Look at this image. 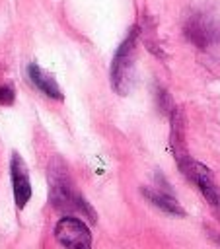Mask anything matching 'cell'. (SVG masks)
<instances>
[{
    "label": "cell",
    "mask_w": 220,
    "mask_h": 249,
    "mask_svg": "<svg viewBox=\"0 0 220 249\" xmlns=\"http://www.w3.org/2000/svg\"><path fill=\"white\" fill-rule=\"evenodd\" d=\"M136 37L138 27H132L127 39L119 45L113 62H111V86L119 95H127L132 86L134 76V58H136Z\"/></svg>",
    "instance_id": "obj_1"
},
{
    "label": "cell",
    "mask_w": 220,
    "mask_h": 249,
    "mask_svg": "<svg viewBox=\"0 0 220 249\" xmlns=\"http://www.w3.org/2000/svg\"><path fill=\"white\" fill-rule=\"evenodd\" d=\"M55 237L60 245L64 247H74V249H88L92 245V233L88 226L74 218V216H64L56 222L55 226Z\"/></svg>",
    "instance_id": "obj_2"
},
{
    "label": "cell",
    "mask_w": 220,
    "mask_h": 249,
    "mask_svg": "<svg viewBox=\"0 0 220 249\" xmlns=\"http://www.w3.org/2000/svg\"><path fill=\"white\" fill-rule=\"evenodd\" d=\"M169 142H171V150H173V158L179 165V169L183 171V175L189 171L191 165V156L187 152V142H185V121L183 115L177 107H171V132H169Z\"/></svg>",
    "instance_id": "obj_3"
},
{
    "label": "cell",
    "mask_w": 220,
    "mask_h": 249,
    "mask_svg": "<svg viewBox=\"0 0 220 249\" xmlns=\"http://www.w3.org/2000/svg\"><path fill=\"white\" fill-rule=\"evenodd\" d=\"M10 173H12V185H14V198L18 208H23L31 196V183H29V175H27V167L25 161L21 160V156L18 152L12 154V161H10Z\"/></svg>",
    "instance_id": "obj_4"
},
{
    "label": "cell",
    "mask_w": 220,
    "mask_h": 249,
    "mask_svg": "<svg viewBox=\"0 0 220 249\" xmlns=\"http://www.w3.org/2000/svg\"><path fill=\"white\" fill-rule=\"evenodd\" d=\"M185 177H187L189 181H193V183L201 189V193L204 195V198H206L212 206H220V191H218V187H216V183H214L212 173H210L208 167H204V165L199 163V161H191L189 171L185 173Z\"/></svg>",
    "instance_id": "obj_5"
},
{
    "label": "cell",
    "mask_w": 220,
    "mask_h": 249,
    "mask_svg": "<svg viewBox=\"0 0 220 249\" xmlns=\"http://www.w3.org/2000/svg\"><path fill=\"white\" fill-rule=\"evenodd\" d=\"M142 195H144L154 206H158L160 210H164V212H167V214H171V216H185L183 206L179 204V200H177L169 191H164L162 187H156V189H152V187H142Z\"/></svg>",
    "instance_id": "obj_6"
},
{
    "label": "cell",
    "mask_w": 220,
    "mask_h": 249,
    "mask_svg": "<svg viewBox=\"0 0 220 249\" xmlns=\"http://www.w3.org/2000/svg\"><path fill=\"white\" fill-rule=\"evenodd\" d=\"M185 35L189 41H193L197 47H206L214 39V29L204 18H193L185 25Z\"/></svg>",
    "instance_id": "obj_7"
},
{
    "label": "cell",
    "mask_w": 220,
    "mask_h": 249,
    "mask_svg": "<svg viewBox=\"0 0 220 249\" xmlns=\"http://www.w3.org/2000/svg\"><path fill=\"white\" fill-rule=\"evenodd\" d=\"M27 72H29L31 82H33L45 95H49V97H53V99H62L60 88H58V84L55 82V78H53L51 74H47L45 70H41L37 64H29Z\"/></svg>",
    "instance_id": "obj_8"
},
{
    "label": "cell",
    "mask_w": 220,
    "mask_h": 249,
    "mask_svg": "<svg viewBox=\"0 0 220 249\" xmlns=\"http://www.w3.org/2000/svg\"><path fill=\"white\" fill-rule=\"evenodd\" d=\"M14 101V89L8 86H0V105H10Z\"/></svg>",
    "instance_id": "obj_9"
}]
</instances>
